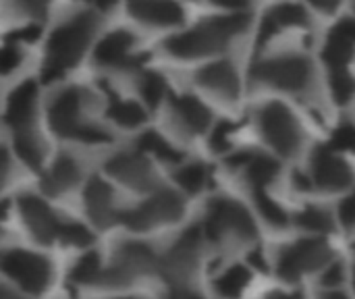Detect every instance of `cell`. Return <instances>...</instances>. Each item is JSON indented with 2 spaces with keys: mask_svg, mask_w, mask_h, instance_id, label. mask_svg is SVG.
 <instances>
[{
  "mask_svg": "<svg viewBox=\"0 0 355 299\" xmlns=\"http://www.w3.org/2000/svg\"><path fill=\"white\" fill-rule=\"evenodd\" d=\"M254 79L268 83L285 92H304L312 81V65L308 58L297 54H283L262 60L252 71Z\"/></svg>",
  "mask_w": 355,
  "mask_h": 299,
  "instance_id": "obj_10",
  "label": "cell"
},
{
  "mask_svg": "<svg viewBox=\"0 0 355 299\" xmlns=\"http://www.w3.org/2000/svg\"><path fill=\"white\" fill-rule=\"evenodd\" d=\"M102 271L104 268H102L100 256L96 252H87V254H83L75 262L69 279L75 285H98L100 283V277H102Z\"/></svg>",
  "mask_w": 355,
  "mask_h": 299,
  "instance_id": "obj_31",
  "label": "cell"
},
{
  "mask_svg": "<svg viewBox=\"0 0 355 299\" xmlns=\"http://www.w3.org/2000/svg\"><path fill=\"white\" fill-rule=\"evenodd\" d=\"M106 171L110 177L131 189L146 191L154 187V171L146 156L139 152H121L112 156L106 162Z\"/></svg>",
  "mask_w": 355,
  "mask_h": 299,
  "instance_id": "obj_14",
  "label": "cell"
},
{
  "mask_svg": "<svg viewBox=\"0 0 355 299\" xmlns=\"http://www.w3.org/2000/svg\"><path fill=\"white\" fill-rule=\"evenodd\" d=\"M354 179L352 166L333 150L318 148L312 156V181L324 191H341Z\"/></svg>",
  "mask_w": 355,
  "mask_h": 299,
  "instance_id": "obj_15",
  "label": "cell"
},
{
  "mask_svg": "<svg viewBox=\"0 0 355 299\" xmlns=\"http://www.w3.org/2000/svg\"><path fill=\"white\" fill-rule=\"evenodd\" d=\"M254 202L258 208V214L264 219V223L272 229H285L291 223V216L287 210L266 191V189H254Z\"/></svg>",
  "mask_w": 355,
  "mask_h": 299,
  "instance_id": "obj_26",
  "label": "cell"
},
{
  "mask_svg": "<svg viewBox=\"0 0 355 299\" xmlns=\"http://www.w3.org/2000/svg\"><path fill=\"white\" fill-rule=\"evenodd\" d=\"M320 299H347L343 293H339V291H331V293H327L324 298Z\"/></svg>",
  "mask_w": 355,
  "mask_h": 299,
  "instance_id": "obj_51",
  "label": "cell"
},
{
  "mask_svg": "<svg viewBox=\"0 0 355 299\" xmlns=\"http://www.w3.org/2000/svg\"><path fill=\"white\" fill-rule=\"evenodd\" d=\"M250 25V17L243 12L216 17L196 25L193 29L173 35L166 40L164 48L177 58H200L218 52L229 44L231 37L243 33Z\"/></svg>",
  "mask_w": 355,
  "mask_h": 299,
  "instance_id": "obj_2",
  "label": "cell"
},
{
  "mask_svg": "<svg viewBox=\"0 0 355 299\" xmlns=\"http://www.w3.org/2000/svg\"><path fill=\"white\" fill-rule=\"evenodd\" d=\"M150 273H158V256L146 244L127 241L119 248L110 266L102 271L98 285L123 287V285H129L131 281L146 277Z\"/></svg>",
  "mask_w": 355,
  "mask_h": 299,
  "instance_id": "obj_6",
  "label": "cell"
},
{
  "mask_svg": "<svg viewBox=\"0 0 355 299\" xmlns=\"http://www.w3.org/2000/svg\"><path fill=\"white\" fill-rule=\"evenodd\" d=\"M137 146H139L141 152L152 154V156L158 158L160 162L177 164V162H181V158H183V154H181L168 139H164L158 131H146V133H141Z\"/></svg>",
  "mask_w": 355,
  "mask_h": 299,
  "instance_id": "obj_25",
  "label": "cell"
},
{
  "mask_svg": "<svg viewBox=\"0 0 355 299\" xmlns=\"http://www.w3.org/2000/svg\"><path fill=\"white\" fill-rule=\"evenodd\" d=\"M198 81L225 100H235L241 89L239 75H237L235 67L227 60L212 62V65H206L204 69H200Z\"/></svg>",
  "mask_w": 355,
  "mask_h": 299,
  "instance_id": "obj_20",
  "label": "cell"
},
{
  "mask_svg": "<svg viewBox=\"0 0 355 299\" xmlns=\"http://www.w3.org/2000/svg\"><path fill=\"white\" fill-rule=\"evenodd\" d=\"M168 299H204L198 291H193L187 285H179V287H171Z\"/></svg>",
  "mask_w": 355,
  "mask_h": 299,
  "instance_id": "obj_44",
  "label": "cell"
},
{
  "mask_svg": "<svg viewBox=\"0 0 355 299\" xmlns=\"http://www.w3.org/2000/svg\"><path fill=\"white\" fill-rule=\"evenodd\" d=\"M235 133H237V125H233V123H229V121L220 123V125L214 129L212 137H210L212 148H214L216 152H227V150L231 148V144H233V135H235Z\"/></svg>",
  "mask_w": 355,
  "mask_h": 299,
  "instance_id": "obj_36",
  "label": "cell"
},
{
  "mask_svg": "<svg viewBox=\"0 0 355 299\" xmlns=\"http://www.w3.org/2000/svg\"><path fill=\"white\" fill-rule=\"evenodd\" d=\"M245 169L248 181L254 185V189H266L277 177H279V162L266 154H243L241 164Z\"/></svg>",
  "mask_w": 355,
  "mask_h": 299,
  "instance_id": "obj_23",
  "label": "cell"
},
{
  "mask_svg": "<svg viewBox=\"0 0 355 299\" xmlns=\"http://www.w3.org/2000/svg\"><path fill=\"white\" fill-rule=\"evenodd\" d=\"M85 98H87V94L79 87H69L54 98V102L48 110V121H50V129L56 135L73 137V139L79 137L81 129L87 125L81 121L83 108H85Z\"/></svg>",
  "mask_w": 355,
  "mask_h": 299,
  "instance_id": "obj_11",
  "label": "cell"
},
{
  "mask_svg": "<svg viewBox=\"0 0 355 299\" xmlns=\"http://www.w3.org/2000/svg\"><path fill=\"white\" fill-rule=\"evenodd\" d=\"M21 60H23V54L15 44L0 46V75L12 73L21 65Z\"/></svg>",
  "mask_w": 355,
  "mask_h": 299,
  "instance_id": "obj_37",
  "label": "cell"
},
{
  "mask_svg": "<svg viewBox=\"0 0 355 299\" xmlns=\"http://www.w3.org/2000/svg\"><path fill=\"white\" fill-rule=\"evenodd\" d=\"M322 56H324L327 65L333 67V71L345 69L347 62H349L352 56H354V44L329 35V42H327V46H324V50H322Z\"/></svg>",
  "mask_w": 355,
  "mask_h": 299,
  "instance_id": "obj_32",
  "label": "cell"
},
{
  "mask_svg": "<svg viewBox=\"0 0 355 299\" xmlns=\"http://www.w3.org/2000/svg\"><path fill=\"white\" fill-rule=\"evenodd\" d=\"M343 277H345L343 266L337 264V262H331V264H327V266L322 268L320 281H322L324 287H339V285L343 283Z\"/></svg>",
  "mask_w": 355,
  "mask_h": 299,
  "instance_id": "obj_40",
  "label": "cell"
},
{
  "mask_svg": "<svg viewBox=\"0 0 355 299\" xmlns=\"http://www.w3.org/2000/svg\"><path fill=\"white\" fill-rule=\"evenodd\" d=\"M108 117L116 125L127 127V129H135L146 123V110L137 102H131V100H112L108 106Z\"/></svg>",
  "mask_w": 355,
  "mask_h": 299,
  "instance_id": "obj_29",
  "label": "cell"
},
{
  "mask_svg": "<svg viewBox=\"0 0 355 299\" xmlns=\"http://www.w3.org/2000/svg\"><path fill=\"white\" fill-rule=\"evenodd\" d=\"M331 35H333V37H339V40H343V42H349V44H354L355 46V19H341V21L333 27Z\"/></svg>",
  "mask_w": 355,
  "mask_h": 299,
  "instance_id": "obj_42",
  "label": "cell"
},
{
  "mask_svg": "<svg viewBox=\"0 0 355 299\" xmlns=\"http://www.w3.org/2000/svg\"><path fill=\"white\" fill-rule=\"evenodd\" d=\"M8 173H10V156H8V152L0 146V189H2V185H4Z\"/></svg>",
  "mask_w": 355,
  "mask_h": 299,
  "instance_id": "obj_45",
  "label": "cell"
},
{
  "mask_svg": "<svg viewBox=\"0 0 355 299\" xmlns=\"http://www.w3.org/2000/svg\"><path fill=\"white\" fill-rule=\"evenodd\" d=\"M308 25V15L306 10L300 6V4H293V2H283V4H277L272 6L266 17L262 19L260 23V29H258V44H266L268 40H272L281 29H287V27H304Z\"/></svg>",
  "mask_w": 355,
  "mask_h": 299,
  "instance_id": "obj_18",
  "label": "cell"
},
{
  "mask_svg": "<svg viewBox=\"0 0 355 299\" xmlns=\"http://www.w3.org/2000/svg\"><path fill=\"white\" fill-rule=\"evenodd\" d=\"M331 92H333V98L339 104H347L355 96V79L345 69L333 71V75H331Z\"/></svg>",
  "mask_w": 355,
  "mask_h": 299,
  "instance_id": "obj_34",
  "label": "cell"
},
{
  "mask_svg": "<svg viewBox=\"0 0 355 299\" xmlns=\"http://www.w3.org/2000/svg\"><path fill=\"white\" fill-rule=\"evenodd\" d=\"M17 206H19L25 227L31 231V235L40 244H52L54 239L60 237L62 223L56 219V214L44 200H40L37 196H31V194H23V196H19Z\"/></svg>",
  "mask_w": 355,
  "mask_h": 299,
  "instance_id": "obj_12",
  "label": "cell"
},
{
  "mask_svg": "<svg viewBox=\"0 0 355 299\" xmlns=\"http://www.w3.org/2000/svg\"><path fill=\"white\" fill-rule=\"evenodd\" d=\"M62 244L67 246H75V248H87L94 241V235L79 223H62L60 229V237Z\"/></svg>",
  "mask_w": 355,
  "mask_h": 299,
  "instance_id": "obj_35",
  "label": "cell"
},
{
  "mask_svg": "<svg viewBox=\"0 0 355 299\" xmlns=\"http://www.w3.org/2000/svg\"><path fill=\"white\" fill-rule=\"evenodd\" d=\"M139 92H141V98L144 102L150 106V108H156L166 92H168V85H166V79L160 75V73H146L141 77V83H139Z\"/></svg>",
  "mask_w": 355,
  "mask_h": 299,
  "instance_id": "obj_33",
  "label": "cell"
},
{
  "mask_svg": "<svg viewBox=\"0 0 355 299\" xmlns=\"http://www.w3.org/2000/svg\"><path fill=\"white\" fill-rule=\"evenodd\" d=\"M204 241L206 237L202 227H193L185 231L162 258H158V275L168 283V287L187 285L189 277L198 268Z\"/></svg>",
  "mask_w": 355,
  "mask_h": 299,
  "instance_id": "obj_5",
  "label": "cell"
},
{
  "mask_svg": "<svg viewBox=\"0 0 355 299\" xmlns=\"http://www.w3.org/2000/svg\"><path fill=\"white\" fill-rule=\"evenodd\" d=\"M310 4L316 6L322 12H333V10H337V6L341 4V0H310Z\"/></svg>",
  "mask_w": 355,
  "mask_h": 299,
  "instance_id": "obj_46",
  "label": "cell"
},
{
  "mask_svg": "<svg viewBox=\"0 0 355 299\" xmlns=\"http://www.w3.org/2000/svg\"><path fill=\"white\" fill-rule=\"evenodd\" d=\"M260 131L270 148L283 156H293L302 148V127L295 114L281 102H268L258 112Z\"/></svg>",
  "mask_w": 355,
  "mask_h": 299,
  "instance_id": "obj_8",
  "label": "cell"
},
{
  "mask_svg": "<svg viewBox=\"0 0 355 299\" xmlns=\"http://www.w3.org/2000/svg\"><path fill=\"white\" fill-rule=\"evenodd\" d=\"M333 262V250L322 237H306L285 246L277 258V273L285 281H297L304 275L322 271Z\"/></svg>",
  "mask_w": 355,
  "mask_h": 299,
  "instance_id": "obj_4",
  "label": "cell"
},
{
  "mask_svg": "<svg viewBox=\"0 0 355 299\" xmlns=\"http://www.w3.org/2000/svg\"><path fill=\"white\" fill-rule=\"evenodd\" d=\"M15 139V150L19 154V158L29 166V169H40L44 164V142L40 139V135L35 131L31 133H21V135H12Z\"/></svg>",
  "mask_w": 355,
  "mask_h": 299,
  "instance_id": "obj_27",
  "label": "cell"
},
{
  "mask_svg": "<svg viewBox=\"0 0 355 299\" xmlns=\"http://www.w3.org/2000/svg\"><path fill=\"white\" fill-rule=\"evenodd\" d=\"M40 33H42L40 25H27V27L17 29V31H10L6 35V42L8 44H15V42H35L40 37Z\"/></svg>",
  "mask_w": 355,
  "mask_h": 299,
  "instance_id": "obj_41",
  "label": "cell"
},
{
  "mask_svg": "<svg viewBox=\"0 0 355 299\" xmlns=\"http://www.w3.org/2000/svg\"><path fill=\"white\" fill-rule=\"evenodd\" d=\"M216 4H220V6H225V8H243V6H248L252 0H214Z\"/></svg>",
  "mask_w": 355,
  "mask_h": 299,
  "instance_id": "obj_47",
  "label": "cell"
},
{
  "mask_svg": "<svg viewBox=\"0 0 355 299\" xmlns=\"http://www.w3.org/2000/svg\"><path fill=\"white\" fill-rule=\"evenodd\" d=\"M135 37L125 31L108 33L96 48V60L104 67H137L146 60V56H133Z\"/></svg>",
  "mask_w": 355,
  "mask_h": 299,
  "instance_id": "obj_17",
  "label": "cell"
},
{
  "mask_svg": "<svg viewBox=\"0 0 355 299\" xmlns=\"http://www.w3.org/2000/svg\"><path fill=\"white\" fill-rule=\"evenodd\" d=\"M252 283V271L245 264H231L229 268H225L216 281H214V289L218 293V298L223 299H239L245 289Z\"/></svg>",
  "mask_w": 355,
  "mask_h": 299,
  "instance_id": "obj_24",
  "label": "cell"
},
{
  "mask_svg": "<svg viewBox=\"0 0 355 299\" xmlns=\"http://www.w3.org/2000/svg\"><path fill=\"white\" fill-rule=\"evenodd\" d=\"M173 114H175L177 123L191 135L204 133L210 127V119H212L210 108L202 100H198L196 96H189V94L177 96L173 100Z\"/></svg>",
  "mask_w": 355,
  "mask_h": 299,
  "instance_id": "obj_21",
  "label": "cell"
},
{
  "mask_svg": "<svg viewBox=\"0 0 355 299\" xmlns=\"http://www.w3.org/2000/svg\"><path fill=\"white\" fill-rule=\"evenodd\" d=\"M83 200H85V210L92 223L98 225L100 229H106L114 225L116 221H121V212L114 208V194L106 181L98 177L89 179L83 191Z\"/></svg>",
  "mask_w": 355,
  "mask_h": 299,
  "instance_id": "obj_16",
  "label": "cell"
},
{
  "mask_svg": "<svg viewBox=\"0 0 355 299\" xmlns=\"http://www.w3.org/2000/svg\"><path fill=\"white\" fill-rule=\"evenodd\" d=\"M0 299H23V298H19L17 293L8 291L6 287H0Z\"/></svg>",
  "mask_w": 355,
  "mask_h": 299,
  "instance_id": "obj_49",
  "label": "cell"
},
{
  "mask_svg": "<svg viewBox=\"0 0 355 299\" xmlns=\"http://www.w3.org/2000/svg\"><path fill=\"white\" fill-rule=\"evenodd\" d=\"M337 216H339V223L354 231L355 229V191H352L349 196H345L339 204V210H337Z\"/></svg>",
  "mask_w": 355,
  "mask_h": 299,
  "instance_id": "obj_39",
  "label": "cell"
},
{
  "mask_svg": "<svg viewBox=\"0 0 355 299\" xmlns=\"http://www.w3.org/2000/svg\"><path fill=\"white\" fill-rule=\"evenodd\" d=\"M35 106H37V85L35 81H23L15 87L6 100L4 121L10 127L12 135L31 133L35 121Z\"/></svg>",
  "mask_w": 355,
  "mask_h": 299,
  "instance_id": "obj_13",
  "label": "cell"
},
{
  "mask_svg": "<svg viewBox=\"0 0 355 299\" xmlns=\"http://www.w3.org/2000/svg\"><path fill=\"white\" fill-rule=\"evenodd\" d=\"M0 271L12 279L27 293L40 296L48 289L52 279L50 262L27 250H4L0 252Z\"/></svg>",
  "mask_w": 355,
  "mask_h": 299,
  "instance_id": "obj_9",
  "label": "cell"
},
{
  "mask_svg": "<svg viewBox=\"0 0 355 299\" xmlns=\"http://www.w3.org/2000/svg\"><path fill=\"white\" fill-rule=\"evenodd\" d=\"M175 181L179 183V187L187 194H200L208 187L210 183V171L202 164V162H191V164H183L177 173H175Z\"/></svg>",
  "mask_w": 355,
  "mask_h": 299,
  "instance_id": "obj_30",
  "label": "cell"
},
{
  "mask_svg": "<svg viewBox=\"0 0 355 299\" xmlns=\"http://www.w3.org/2000/svg\"><path fill=\"white\" fill-rule=\"evenodd\" d=\"M185 204L173 189H158L133 210L121 212V223L131 231H150L162 225L177 223L183 216Z\"/></svg>",
  "mask_w": 355,
  "mask_h": 299,
  "instance_id": "obj_7",
  "label": "cell"
},
{
  "mask_svg": "<svg viewBox=\"0 0 355 299\" xmlns=\"http://www.w3.org/2000/svg\"><path fill=\"white\" fill-rule=\"evenodd\" d=\"M127 299H137V298H127Z\"/></svg>",
  "mask_w": 355,
  "mask_h": 299,
  "instance_id": "obj_53",
  "label": "cell"
},
{
  "mask_svg": "<svg viewBox=\"0 0 355 299\" xmlns=\"http://www.w3.org/2000/svg\"><path fill=\"white\" fill-rule=\"evenodd\" d=\"M354 289H355V266H354Z\"/></svg>",
  "mask_w": 355,
  "mask_h": 299,
  "instance_id": "obj_52",
  "label": "cell"
},
{
  "mask_svg": "<svg viewBox=\"0 0 355 299\" xmlns=\"http://www.w3.org/2000/svg\"><path fill=\"white\" fill-rule=\"evenodd\" d=\"M333 148H335V150H349V152H355L354 125H341V127L333 133Z\"/></svg>",
  "mask_w": 355,
  "mask_h": 299,
  "instance_id": "obj_38",
  "label": "cell"
},
{
  "mask_svg": "<svg viewBox=\"0 0 355 299\" xmlns=\"http://www.w3.org/2000/svg\"><path fill=\"white\" fill-rule=\"evenodd\" d=\"M17 4L23 10H27V12H31L35 17H42L46 12V8H48V4H50V0H17Z\"/></svg>",
  "mask_w": 355,
  "mask_h": 299,
  "instance_id": "obj_43",
  "label": "cell"
},
{
  "mask_svg": "<svg viewBox=\"0 0 355 299\" xmlns=\"http://www.w3.org/2000/svg\"><path fill=\"white\" fill-rule=\"evenodd\" d=\"M354 252H355V246H354Z\"/></svg>",
  "mask_w": 355,
  "mask_h": 299,
  "instance_id": "obj_54",
  "label": "cell"
},
{
  "mask_svg": "<svg viewBox=\"0 0 355 299\" xmlns=\"http://www.w3.org/2000/svg\"><path fill=\"white\" fill-rule=\"evenodd\" d=\"M202 233L212 244L223 239L252 241L256 237V221L243 204L231 198H218L208 206Z\"/></svg>",
  "mask_w": 355,
  "mask_h": 299,
  "instance_id": "obj_3",
  "label": "cell"
},
{
  "mask_svg": "<svg viewBox=\"0 0 355 299\" xmlns=\"http://www.w3.org/2000/svg\"><path fill=\"white\" fill-rule=\"evenodd\" d=\"M96 2H98V8L100 10H110L116 4V0H96Z\"/></svg>",
  "mask_w": 355,
  "mask_h": 299,
  "instance_id": "obj_48",
  "label": "cell"
},
{
  "mask_svg": "<svg viewBox=\"0 0 355 299\" xmlns=\"http://www.w3.org/2000/svg\"><path fill=\"white\" fill-rule=\"evenodd\" d=\"M96 27L98 19L92 12H79L52 31L42 71V79L46 83L60 79L69 69H73L83 58Z\"/></svg>",
  "mask_w": 355,
  "mask_h": 299,
  "instance_id": "obj_1",
  "label": "cell"
},
{
  "mask_svg": "<svg viewBox=\"0 0 355 299\" xmlns=\"http://www.w3.org/2000/svg\"><path fill=\"white\" fill-rule=\"evenodd\" d=\"M8 202H0V223H4L6 221V216H8Z\"/></svg>",
  "mask_w": 355,
  "mask_h": 299,
  "instance_id": "obj_50",
  "label": "cell"
},
{
  "mask_svg": "<svg viewBox=\"0 0 355 299\" xmlns=\"http://www.w3.org/2000/svg\"><path fill=\"white\" fill-rule=\"evenodd\" d=\"M131 15L148 25L173 27L183 21V8L175 0H129Z\"/></svg>",
  "mask_w": 355,
  "mask_h": 299,
  "instance_id": "obj_19",
  "label": "cell"
},
{
  "mask_svg": "<svg viewBox=\"0 0 355 299\" xmlns=\"http://www.w3.org/2000/svg\"><path fill=\"white\" fill-rule=\"evenodd\" d=\"M79 179H81V169H79L77 160L62 154L46 171V175L42 179V189L48 196H60V194L71 191L79 183Z\"/></svg>",
  "mask_w": 355,
  "mask_h": 299,
  "instance_id": "obj_22",
  "label": "cell"
},
{
  "mask_svg": "<svg viewBox=\"0 0 355 299\" xmlns=\"http://www.w3.org/2000/svg\"><path fill=\"white\" fill-rule=\"evenodd\" d=\"M295 223L302 231L312 233V235H324V233L333 231V227H335L333 216L320 206H306L304 210H300L295 214Z\"/></svg>",
  "mask_w": 355,
  "mask_h": 299,
  "instance_id": "obj_28",
  "label": "cell"
}]
</instances>
